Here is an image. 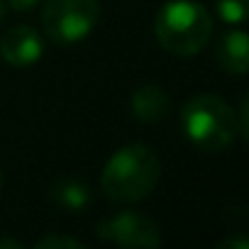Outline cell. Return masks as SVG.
<instances>
[{
	"label": "cell",
	"instance_id": "4fadbf2b",
	"mask_svg": "<svg viewBox=\"0 0 249 249\" xmlns=\"http://www.w3.org/2000/svg\"><path fill=\"white\" fill-rule=\"evenodd\" d=\"M37 3H39V0H8V5H10L13 10H18V13H27V10H32Z\"/></svg>",
	"mask_w": 249,
	"mask_h": 249
},
{
	"label": "cell",
	"instance_id": "3957f363",
	"mask_svg": "<svg viewBox=\"0 0 249 249\" xmlns=\"http://www.w3.org/2000/svg\"><path fill=\"white\" fill-rule=\"evenodd\" d=\"M157 42L174 56H196L213 35V18L196 0H169L154 20Z\"/></svg>",
	"mask_w": 249,
	"mask_h": 249
},
{
	"label": "cell",
	"instance_id": "2e32d148",
	"mask_svg": "<svg viewBox=\"0 0 249 249\" xmlns=\"http://www.w3.org/2000/svg\"><path fill=\"white\" fill-rule=\"evenodd\" d=\"M0 183H3V174H0Z\"/></svg>",
	"mask_w": 249,
	"mask_h": 249
},
{
	"label": "cell",
	"instance_id": "ba28073f",
	"mask_svg": "<svg viewBox=\"0 0 249 249\" xmlns=\"http://www.w3.org/2000/svg\"><path fill=\"white\" fill-rule=\"evenodd\" d=\"M215 59L217 64L234 76H244L247 73V64H249V42L247 35L242 30H232L227 35L220 37L217 49H215Z\"/></svg>",
	"mask_w": 249,
	"mask_h": 249
},
{
	"label": "cell",
	"instance_id": "8992f818",
	"mask_svg": "<svg viewBox=\"0 0 249 249\" xmlns=\"http://www.w3.org/2000/svg\"><path fill=\"white\" fill-rule=\"evenodd\" d=\"M44 54V39L35 27L18 25L0 37V56L10 66H32Z\"/></svg>",
	"mask_w": 249,
	"mask_h": 249
},
{
	"label": "cell",
	"instance_id": "52a82bcc",
	"mask_svg": "<svg viewBox=\"0 0 249 249\" xmlns=\"http://www.w3.org/2000/svg\"><path fill=\"white\" fill-rule=\"evenodd\" d=\"M169 107L171 98L166 95V90L152 83L140 86L130 98V110L140 122H159L169 115Z\"/></svg>",
	"mask_w": 249,
	"mask_h": 249
},
{
	"label": "cell",
	"instance_id": "9c48e42d",
	"mask_svg": "<svg viewBox=\"0 0 249 249\" xmlns=\"http://www.w3.org/2000/svg\"><path fill=\"white\" fill-rule=\"evenodd\" d=\"M52 200L69 213H83L93 203V193L78 178H61L52 186Z\"/></svg>",
	"mask_w": 249,
	"mask_h": 249
},
{
	"label": "cell",
	"instance_id": "6da1fadb",
	"mask_svg": "<svg viewBox=\"0 0 249 249\" xmlns=\"http://www.w3.org/2000/svg\"><path fill=\"white\" fill-rule=\"evenodd\" d=\"M161 164L147 144L120 147L103 166L100 188L107 200L137 203L144 200L159 183Z\"/></svg>",
	"mask_w": 249,
	"mask_h": 249
},
{
	"label": "cell",
	"instance_id": "5bb4252c",
	"mask_svg": "<svg viewBox=\"0 0 249 249\" xmlns=\"http://www.w3.org/2000/svg\"><path fill=\"white\" fill-rule=\"evenodd\" d=\"M3 247H8V249H20L22 242H18V239H0V249H3Z\"/></svg>",
	"mask_w": 249,
	"mask_h": 249
},
{
	"label": "cell",
	"instance_id": "5b68a950",
	"mask_svg": "<svg viewBox=\"0 0 249 249\" xmlns=\"http://www.w3.org/2000/svg\"><path fill=\"white\" fill-rule=\"evenodd\" d=\"M95 234L103 242H112L117 247H159L161 232L159 225L140 213H117L112 217H105L95 225Z\"/></svg>",
	"mask_w": 249,
	"mask_h": 249
},
{
	"label": "cell",
	"instance_id": "7a4b0ae2",
	"mask_svg": "<svg viewBox=\"0 0 249 249\" xmlns=\"http://www.w3.org/2000/svg\"><path fill=\"white\" fill-rule=\"evenodd\" d=\"M181 130L196 149L215 154L230 147L239 135L237 112L220 95L200 93L181 107Z\"/></svg>",
	"mask_w": 249,
	"mask_h": 249
},
{
	"label": "cell",
	"instance_id": "8fae6325",
	"mask_svg": "<svg viewBox=\"0 0 249 249\" xmlns=\"http://www.w3.org/2000/svg\"><path fill=\"white\" fill-rule=\"evenodd\" d=\"M35 247L37 249H83V242L73 237H64V234H47Z\"/></svg>",
	"mask_w": 249,
	"mask_h": 249
},
{
	"label": "cell",
	"instance_id": "30bf717a",
	"mask_svg": "<svg viewBox=\"0 0 249 249\" xmlns=\"http://www.w3.org/2000/svg\"><path fill=\"white\" fill-rule=\"evenodd\" d=\"M249 0H215V13L227 25H242L247 20Z\"/></svg>",
	"mask_w": 249,
	"mask_h": 249
},
{
	"label": "cell",
	"instance_id": "9a60e30c",
	"mask_svg": "<svg viewBox=\"0 0 249 249\" xmlns=\"http://www.w3.org/2000/svg\"><path fill=\"white\" fill-rule=\"evenodd\" d=\"M3 18H5V3L0 0V22H3Z\"/></svg>",
	"mask_w": 249,
	"mask_h": 249
},
{
	"label": "cell",
	"instance_id": "277c9868",
	"mask_svg": "<svg viewBox=\"0 0 249 249\" xmlns=\"http://www.w3.org/2000/svg\"><path fill=\"white\" fill-rule=\"evenodd\" d=\"M100 20L98 0H47L42 10L44 32L59 44L83 42Z\"/></svg>",
	"mask_w": 249,
	"mask_h": 249
},
{
	"label": "cell",
	"instance_id": "7c38bea8",
	"mask_svg": "<svg viewBox=\"0 0 249 249\" xmlns=\"http://www.w3.org/2000/svg\"><path fill=\"white\" fill-rule=\"evenodd\" d=\"M225 247H230V249H249V239L247 237H230V239L220 242V249H225Z\"/></svg>",
	"mask_w": 249,
	"mask_h": 249
}]
</instances>
